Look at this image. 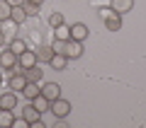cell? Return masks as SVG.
Returning <instances> with one entry per match:
<instances>
[{
    "instance_id": "9a60e30c",
    "label": "cell",
    "mask_w": 146,
    "mask_h": 128,
    "mask_svg": "<svg viewBox=\"0 0 146 128\" xmlns=\"http://www.w3.org/2000/svg\"><path fill=\"white\" fill-rule=\"evenodd\" d=\"M10 20H12V22H17V24H25V20H27L25 7H22V5H15V7L10 10Z\"/></svg>"
},
{
    "instance_id": "603a6c76",
    "label": "cell",
    "mask_w": 146,
    "mask_h": 128,
    "mask_svg": "<svg viewBox=\"0 0 146 128\" xmlns=\"http://www.w3.org/2000/svg\"><path fill=\"white\" fill-rule=\"evenodd\" d=\"M49 24H51V27H58V24H63V15H61V12H54V15L49 17Z\"/></svg>"
},
{
    "instance_id": "9c48e42d",
    "label": "cell",
    "mask_w": 146,
    "mask_h": 128,
    "mask_svg": "<svg viewBox=\"0 0 146 128\" xmlns=\"http://www.w3.org/2000/svg\"><path fill=\"white\" fill-rule=\"evenodd\" d=\"M42 94L49 99V102H54V99H58V97H61V87H58L56 82H46V85L42 87Z\"/></svg>"
},
{
    "instance_id": "e0dca14e",
    "label": "cell",
    "mask_w": 146,
    "mask_h": 128,
    "mask_svg": "<svg viewBox=\"0 0 146 128\" xmlns=\"http://www.w3.org/2000/svg\"><path fill=\"white\" fill-rule=\"evenodd\" d=\"M32 104H34V106L39 109V111H42V114L51 109V102H49V99L44 97V94H39V97H34V99H32Z\"/></svg>"
},
{
    "instance_id": "d4e9b609",
    "label": "cell",
    "mask_w": 146,
    "mask_h": 128,
    "mask_svg": "<svg viewBox=\"0 0 146 128\" xmlns=\"http://www.w3.org/2000/svg\"><path fill=\"white\" fill-rule=\"evenodd\" d=\"M3 44H5V34H3V31H0V46H3Z\"/></svg>"
},
{
    "instance_id": "277c9868",
    "label": "cell",
    "mask_w": 146,
    "mask_h": 128,
    "mask_svg": "<svg viewBox=\"0 0 146 128\" xmlns=\"http://www.w3.org/2000/svg\"><path fill=\"white\" fill-rule=\"evenodd\" d=\"M63 56H66V58H80V56H83V41L68 39L66 46H63Z\"/></svg>"
},
{
    "instance_id": "5bb4252c",
    "label": "cell",
    "mask_w": 146,
    "mask_h": 128,
    "mask_svg": "<svg viewBox=\"0 0 146 128\" xmlns=\"http://www.w3.org/2000/svg\"><path fill=\"white\" fill-rule=\"evenodd\" d=\"M49 65H51L54 70H63V68L68 65V58L63 56V53H54V56H51V61H49Z\"/></svg>"
},
{
    "instance_id": "7c38bea8",
    "label": "cell",
    "mask_w": 146,
    "mask_h": 128,
    "mask_svg": "<svg viewBox=\"0 0 146 128\" xmlns=\"http://www.w3.org/2000/svg\"><path fill=\"white\" fill-rule=\"evenodd\" d=\"M0 109H17V94L15 92L0 94Z\"/></svg>"
},
{
    "instance_id": "44dd1931",
    "label": "cell",
    "mask_w": 146,
    "mask_h": 128,
    "mask_svg": "<svg viewBox=\"0 0 146 128\" xmlns=\"http://www.w3.org/2000/svg\"><path fill=\"white\" fill-rule=\"evenodd\" d=\"M22 7H25L27 17H36V15H39V5H34V3H29V0H25V3H22Z\"/></svg>"
},
{
    "instance_id": "8fae6325",
    "label": "cell",
    "mask_w": 146,
    "mask_h": 128,
    "mask_svg": "<svg viewBox=\"0 0 146 128\" xmlns=\"http://www.w3.org/2000/svg\"><path fill=\"white\" fill-rule=\"evenodd\" d=\"M25 77H27V82H42V77H44V70H42L39 65L25 68Z\"/></svg>"
},
{
    "instance_id": "4fadbf2b",
    "label": "cell",
    "mask_w": 146,
    "mask_h": 128,
    "mask_svg": "<svg viewBox=\"0 0 146 128\" xmlns=\"http://www.w3.org/2000/svg\"><path fill=\"white\" fill-rule=\"evenodd\" d=\"M12 126H15L12 109H0V128H12Z\"/></svg>"
},
{
    "instance_id": "30bf717a",
    "label": "cell",
    "mask_w": 146,
    "mask_h": 128,
    "mask_svg": "<svg viewBox=\"0 0 146 128\" xmlns=\"http://www.w3.org/2000/svg\"><path fill=\"white\" fill-rule=\"evenodd\" d=\"M7 85H10V89H12V92H22V89H25V85H27L25 72H15V75L10 77V82H7Z\"/></svg>"
},
{
    "instance_id": "3957f363",
    "label": "cell",
    "mask_w": 146,
    "mask_h": 128,
    "mask_svg": "<svg viewBox=\"0 0 146 128\" xmlns=\"http://www.w3.org/2000/svg\"><path fill=\"white\" fill-rule=\"evenodd\" d=\"M49 111H54V116L56 118H66L68 114H71V102H66V99H54L51 102V109H49Z\"/></svg>"
},
{
    "instance_id": "7402d4cb",
    "label": "cell",
    "mask_w": 146,
    "mask_h": 128,
    "mask_svg": "<svg viewBox=\"0 0 146 128\" xmlns=\"http://www.w3.org/2000/svg\"><path fill=\"white\" fill-rule=\"evenodd\" d=\"M10 10H12L10 3H7V0H0V22H3V20H10Z\"/></svg>"
},
{
    "instance_id": "2e32d148",
    "label": "cell",
    "mask_w": 146,
    "mask_h": 128,
    "mask_svg": "<svg viewBox=\"0 0 146 128\" xmlns=\"http://www.w3.org/2000/svg\"><path fill=\"white\" fill-rule=\"evenodd\" d=\"M22 94H25L27 99L39 97V94H42V89H39V82H27V85H25V89H22Z\"/></svg>"
},
{
    "instance_id": "cb8c5ba5",
    "label": "cell",
    "mask_w": 146,
    "mask_h": 128,
    "mask_svg": "<svg viewBox=\"0 0 146 128\" xmlns=\"http://www.w3.org/2000/svg\"><path fill=\"white\" fill-rule=\"evenodd\" d=\"M7 3H10V5L15 7V5H22V3H25V0H7Z\"/></svg>"
},
{
    "instance_id": "4316f807",
    "label": "cell",
    "mask_w": 146,
    "mask_h": 128,
    "mask_svg": "<svg viewBox=\"0 0 146 128\" xmlns=\"http://www.w3.org/2000/svg\"><path fill=\"white\" fill-rule=\"evenodd\" d=\"M0 85H3V70H0Z\"/></svg>"
},
{
    "instance_id": "8992f818",
    "label": "cell",
    "mask_w": 146,
    "mask_h": 128,
    "mask_svg": "<svg viewBox=\"0 0 146 128\" xmlns=\"http://www.w3.org/2000/svg\"><path fill=\"white\" fill-rule=\"evenodd\" d=\"M15 65H17V53H12L10 48L0 51V68L3 70H12Z\"/></svg>"
},
{
    "instance_id": "ffe728a7",
    "label": "cell",
    "mask_w": 146,
    "mask_h": 128,
    "mask_svg": "<svg viewBox=\"0 0 146 128\" xmlns=\"http://www.w3.org/2000/svg\"><path fill=\"white\" fill-rule=\"evenodd\" d=\"M7 48H10L12 53H17V56H20V53H22V51L27 48V44H25L22 39H12V41H10V46H7Z\"/></svg>"
},
{
    "instance_id": "484cf974",
    "label": "cell",
    "mask_w": 146,
    "mask_h": 128,
    "mask_svg": "<svg viewBox=\"0 0 146 128\" xmlns=\"http://www.w3.org/2000/svg\"><path fill=\"white\" fill-rule=\"evenodd\" d=\"M29 3H34V5H42V3H44V0H29Z\"/></svg>"
},
{
    "instance_id": "7a4b0ae2",
    "label": "cell",
    "mask_w": 146,
    "mask_h": 128,
    "mask_svg": "<svg viewBox=\"0 0 146 128\" xmlns=\"http://www.w3.org/2000/svg\"><path fill=\"white\" fill-rule=\"evenodd\" d=\"M22 121L27 123V126H32V123L42 121V111L34 106V104H25L22 106Z\"/></svg>"
},
{
    "instance_id": "5b68a950",
    "label": "cell",
    "mask_w": 146,
    "mask_h": 128,
    "mask_svg": "<svg viewBox=\"0 0 146 128\" xmlns=\"http://www.w3.org/2000/svg\"><path fill=\"white\" fill-rule=\"evenodd\" d=\"M39 63V58H36V51H22L20 56H17V65L20 68H32V65H36Z\"/></svg>"
},
{
    "instance_id": "6da1fadb",
    "label": "cell",
    "mask_w": 146,
    "mask_h": 128,
    "mask_svg": "<svg viewBox=\"0 0 146 128\" xmlns=\"http://www.w3.org/2000/svg\"><path fill=\"white\" fill-rule=\"evenodd\" d=\"M102 20H105V27H107L110 31H119L122 29V15H117V12H112L110 7H105L102 12Z\"/></svg>"
},
{
    "instance_id": "d6986e66",
    "label": "cell",
    "mask_w": 146,
    "mask_h": 128,
    "mask_svg": "<svg viewBox=\"0 0 146 128\" xmlns=\"http://www.w3.org/2000/svg\"><path fill=\"white\" fill-rule=\"evenodd\" d=\"M54 29H56V39L58 41H68V39H71V27L58 24V27H54Z\"/></svg>"
},
{
    "instance_id": "ba28073f",
    "label": "cell",
    "mask_w": 146,
    "mask_h": 128,
    "mask_svg": "<svg viewBox=\"0 0 146 128\" xmlns=\"http://www.w3.org/2000/svg\"><path fill=\"white\" fill-rule=\"evenodd\" d=\"M88 27L83 24V22H76V24H71V39H76V41H85L88 39Z\"/></svg>"
},
{
    "instance_id": "52a82bcc",
    "label": "cell",
    "mask_w": 146,
    "mask_h": 128,
    "mask_svg": "<svg viewBox=\"0 0 146 128\" xmlns=\"http://www.w3.org/2000/svg\"><path fill=\"white\" fill-rule=\"evenodd\" d=\"M131 7H134V0H110V10L117 15H127L131 12Z\"/></svg>"
},
{
    "instance_id": "ac0fdd59",
    "label": "cell",
    "mask_w": 146,
    "mask_h": 128,
    "mask_svg": "<svg viewBox=\"0 0 146 128\" xmlns=\"http://www.w3.org/2000/svg\"><path fill=\"white\" fill-rule=\"evenodd\" d=\"M51 56H54V48L51 46H39V48H36V58H39L42 63H49Z\"/></svg>"
}]
</instances>
